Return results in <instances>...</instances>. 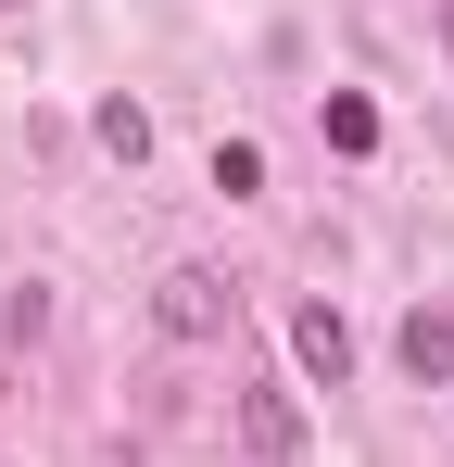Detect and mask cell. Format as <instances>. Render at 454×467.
<instances>
[{"label": "cell", "mask_w": 454, "mask_h": 467, "mask_svg": "<svg viewBox=\"0 0 454 467\" xmlns=\"http://www.w3.org/2000/svg\"><path fill=\"white\" fill-rule=\"evenodd\" d=\"M151 316H164V341H227V316H240V278H215V265H177V278L151 291Z\"/></svg>", "instance_id": "cell-1"}, {"label": "cell", "mask_w": 454, "mask_h": 467, "mask_svg": "<svg viewBox=\"0 0 454 467\" xmlns=\"http://www.w3.org/2000/svg\"><path fill=\"white\" fill-rule=\"evenodd\" d=\"M291 354H303V379H315V391L354 379V328H341V304H291Z\"/></svg>", "instance_id": "cell-2"}, {"label": "cell", "mask_w": 454, "mask_h": 467, "mask_svg": "<svg viewBox=\"0 0 454 467\" xmlns=\"http://www.w3.org/2000/svg\"><path fill=\"white\" fill-rule=\"evenodd\" d=\"M240 442H253L265 467H291V455H303V404H291L278 379H253V391H240Z\"/></svg>", "instance_id": "cell-3"}, {"label": "cell", "mask_w": 454, "mask_h": 467, "mask_svg": "<svg viewBox=\"0 0 454 467\" xmlns=\"http://www.w3.org/2000/svg\"><path fill=\"white\" fill-rule=\"evenodd\" d=\"M391 354H404V379H417V391H429V379H454V316H429V304H417Z\"/></svg>", "instance_id": "cell-4"}, {"label": "cell", "mask_w": 454, "mask_h": 467, "mask_svg": "<svg viewBox=\"0 0 454 467\" xmlns=\"http://www.w3.org/2000/svg\"><path fill=\"white\" fill-rule=\"evenodd\" d=\"M315 127H328V152H378V101H366V88H328Z\"/></svg>", "instance_id": "cell-5"}, {"label": "cell", "mask_w": 454, "mask_h": 467, "mask_svg": "<svg viewBox=\"0 0 454 467\" xmlns=\"http://www.w3.org/2000/svg\"><path fill=\"white\" fill-rule=\"evenodd\" d=\"M101 152H114V164L151 152V114H139V101H101Z\"/></svg>", "instance_id": "cell-6"}, {"label": "cell", "mask_w": 454, "mask_h": 467, "mask_svg": "<svg viewBox=\"0 0 454 467\" xmlns=\"http://www.w3.org/2000/svg\"><path fill=\"white\" fill-rule=\"evenodd\" d=\"M215 190H227V202H253V190H265V152H253V140H215Z\"/></svg>", "instance_id": "cell-7"}, {"label": "cell", "mask_w": 454, "mask_h": 467, "mask_svg": "<svg viewBox=\"0 0 454 467\" xmlns=\"http://www.w3.org/2000/svg\"><path fill=\"white\" fill-rule=\"evenodd\" d=\"M442 51H454V0H442Z\"/></svg>", "instance_id": "cell-8"}, {"label": "cell", "mask_w": 454, "mask_h": 467, "mask_svg": "<svg viewBox=\"0 0 454 467\" xmlns=\"http://www.w3.org/2000/svg\"><path fill=\"white\" fill-rule=\"evenodd\" d=\"M0 13H13V0H0Z\"/></svg>", "instance_id": "cell-9"}]
</instances>
